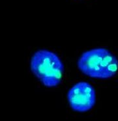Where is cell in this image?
<instances>
[{
    "instance_id": "6da1fadb",
    "label": "cell",
    "mask_w": 118,
    "mask_h": 121,
    "mask_svg": "<svg viewBox=\"0 0 118 121\" xmlns=\"http://www.w3.org/2000/svg\"><path fill=\"white\" fill-rule=\"evenodd\" d=\"M80 70L87 76L108 79L117 72L118 60L109 50L95 48L84 53L78 62Z\"/></svg>"
},
{
    "instance_id": "7a4b0ae2",
    "label": "cell",
    "mask_w": 118,
    "mask_h": 121,
    "mask_svg": "<svg viewBox=\"0 0 118 121\" xmlns=\"http://www.w3.org/2000/svg\"><path fill=\"white\" fill-rule=\"evenodd\" d=\"M31 70L45 86L54 87L61 82L64 69L62 61L55 53L41 50L32 56Z\"/></svg>"
},
{
    "instance_id": "3957f363",
    "label": "cell",
    "mask_w": 118,
    "mask_h": 121,
    "mask_svg": "<svg viewBox=\"0 0 118 121\" xmlns=\"http://www.w3.org/2000/svg\"><path fill=\"white\" fill-rule=\"evenodd\" d=\"M67 97L71 108L78 112L90 110L96 101L94 88L87 82H79L74 85L69 90Z\"/></svg>"
}]
</instances>
